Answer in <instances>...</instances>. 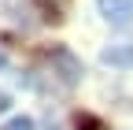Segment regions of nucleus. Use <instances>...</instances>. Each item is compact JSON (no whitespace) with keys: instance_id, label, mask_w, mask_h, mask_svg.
Returning <instances> with one entry per match:
<instances>
[{"instance_id":"1","label":"nucleus","mask_w":133,"mask_h":130,"mask_svg":"<svg viewBox=\"0 0 133 130\" xmlns=\"http://www.w3.org/2000/svg\"><path fill=\"white\" fill-rule=\"evenodd\" d=\"M44 60L52 63V74H59V82H63V86H78V82H81V74H85V71H81V60L70 52V48H52Z\"/></svg>"},{"instance_id":"7","label":"nucleus","mask_w":133,"mask_h":130,"mask_svg":"<svg viewBox=\"0 0 133 130\" xmlns=\"http://www.w3.org/2000/svg\"><path fill=\"white\" fill-rule=\"evenodd\" d=\"M4 63H8V60H4V56H0V67H4Z\"/></svg>"},{"instance_id":"5","label":"nucleus","mask_w":133,"mask_h":130,"mask_svg":"<svg viewBox=\"0 0 133 130\" xmlns=\"http://www.w3.org/2000/svg\"><path fill=\"white\" fill-rule=\"evenodd\" d=\"M0 130H33V119L30 115H15V119H8Z\"/></svg>"},{"instance_id":"2","label":"nucleus","mask_w":133,"mask_h":130,"mask_svg":"<svg viewBox=\"0 0 133 130\" xmlns=\"http://www.w3.org/2000/svg\"><path fill=\"white\" fill-rule=\"evenodd\" d=\"M96 8L111 26H129L133 22V0H96Z\"/></svg>"},{"instance_id":"4","label":"nucleus","mask_w":133,"mask_h":130,"mask_svg":"<svg viewBox=\"0 0 133 130\" xmlns=\"http://www.w3.org/2000/svg\"><path fill=\"white\" fill-rule=\"evenodd\" d=\"M74 126L78 130H104V123H100L96 115H89V111H78V115H74Z\"/></svg>"},{"instance_id":"8","label":"nucleus","mask_w":133,"mask_h":130,"mask_svg":"<svg viewBox=\"0 0 133 130\" xmlns=\"http://www.w3.org/2000/svg\"><path fill=\"white\" fill-rule=\"evenodd\" d=\"M48 130H63V126H48Z\"/></svg>"},{"instance_id":"3","label":"nucleus","mask_w":133,"mask_h":130,"mask_svg":"<svg viewBox=\"0 0 133 130\" xmlns=\"http://www.w3.org/2000/svg\"><path fill=\"white\" fill-rule=\"evenodd\" d=\"M100 63H107V67H133V45H107L100 52Z\"/></svg>"},{"instance_id":"6","label":"nucleus","mask_w":133,"mask_h":130,"mask_svg":"<svg viewBox=\"0 0 133 130\" xmlns=\"http://www.w3.org/2000/svg\"><path fill=\"white\" fill-rule=\"evenodd\" d=\"M8 108H11V97H8L4 89H0V111H8Z\"/></svg>"}]
</instances>
